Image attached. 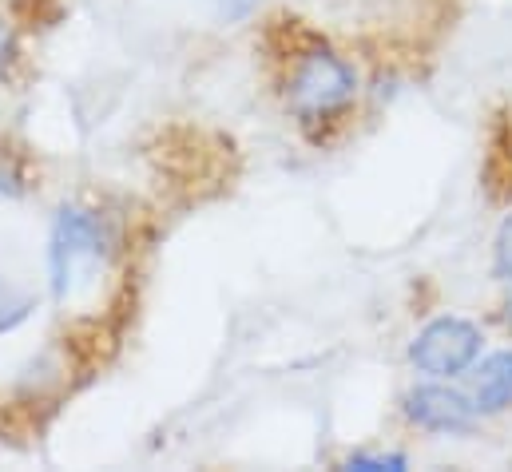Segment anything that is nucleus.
Wrapping results in <instances>:
<instances>
[{
  "label": "nucleus",
  "instance_id": "nucleus-9",
  "mask_svg": "<svg viewBox=\"0 0 512 472\" xmlns=\"http://www.w3.org/2000/svg\"><path fill=\"white\" fill-rule=\"evenodd\" d=\"M24 187H20V175H16V167L8 163V155L0 151V199H16Z\"/></svg>",
  "mask_w": 512,
  "mask_h": 472
},
{
  "label": "nucleus",
  "instance_id": "nucleus-3",
  "mask_svg": "<svg viewBox=\"0 0 512 472\" xmlns=\"http://www.w3.org/2000/svg\"><path fill=\"white\" fill-rule=\"evenodd\" d=\"M481 330L469 322V318H433L409 346V361L417 373L425 377H437V381H449V377H461L465 369L477 365L481 357Z\"/></svg>",
  "mask_w": 512,
  "mask_h": 472
},
{
  "label": "nucleus",
  "instance_id": "nucleus-7",
  "mask_svg": "<svg viewBox=\"0 0 512 472\" xmlns=\"http://www.w3.org/2000/svg\"><path fill=\"white\" fill-rule=\"evenodd\" d=\"M32 310H36V298L28 290H20V286H12V282L0 278V334H8L20 322H28Z\"/></svg>",
  "mask_w": 512,
  "mask_h": 472
},
{
  "label": "nucleus",
  "instance_id": "nucleus-8",
  "mask_svg": "<svg viewBox=\"0 0 512 472\" xmlns=\"http://www.w3.org/2000/svg\"><path fill=\"white\" fill-rule=\"evenodd\" d=\"M342 469L350 472H405L409 457L405 453H350L342 461Z\"/></svg>",
  "mask_w": 512,
  "mask_h": 472
},
{
  "label": "nucleus",
  "instance_id": "nucleus-6",
  "mask_svg": "<svg viewBox=\"0 0 512 472\" xmlns=\"http://www.w3.org/2000/svg\"><path fill=\"white\" fill-rule=\"evenodd\" d=\"M493 274L505 290V326H512V215H505V223L497 227V242H493Z\"/></svg>",
  "mask_w": 512,
  "mask_h": 472
},
{
  "label": "nucleus",
  "instance_id": "nucleus-2",
  "mask_svg": "<svg viewBox=\"0 0 512 472\" xmlns=\"http://www.w3.org/2000/svg\"><path fill=\"white\" fill-rule=\"evenodd\" d=\"M358 96V72L330 48H310L294 60L286 80V108L302 123H326L346 116Z\"/></svg>",
  "mask_w": 512,
  "mask_h": 472
},
{
  "label": "nucleus",
  "instance_id": "nucleus-4",
  "mask_svg": "<svg viewBox=\"0 0 512 472\" xmlns=\"http://www.w3.org/2000/svg\"><path fill=\"white\" fill-rule=\"evenodd\" d=\"M401 413L409 425L425 429V433H449V437H465L477 429V405L469 393L453 389V385H437V377L429 385H417L401 397Z\"/></svg>",
  "mask_w": 512,
  "mask_h": 472
},
{
  "label": "nucleus",
  "instance_id": "nucleus-5",
  "mask_svg": "<svg viewBox=\"0 0 512 472\" xmlns=\"http://www.w3.org/2000/svg\"><path fill=\"white\" fill-rule=\"evenodd\" d=\"M469 397H473L477 413H505V409H512V350H497V354H489L473 369Z\"/></svg>",
  "mask_w": 512,
  "mask_h": 472
},
{
  "label": "nucleus",
  "instance_id": "nucleus-1",
  "mask_svg": "<svg viewBox=\"0 0 512 472\" xmlns=\"http://www.w3.org/2000/svg\"><path fill=\"white\" fill-rule=\"evenodd\" d=\"M108 254H112V238L96 211L60 207L48 238V282L56 302H72L88 294L100 282Z\"/></svg>",
  "mask_w": 512,
  "mask_h": 472
},
{
  "label": "nucleus",
  "instance_id": "nucleus-10",
  "mask_svg": "<svg viewBox=\"0 0 512 472\" xmlns=\"http://www.w3.org/2000/svg\"><path fill=\"white\" fill-rule=\"evenodd\" d=\"M0 48H4V32H0Z\"/></svg>",
  "mask_w": 512,
  "mask_h": 472
}]
</instances>
